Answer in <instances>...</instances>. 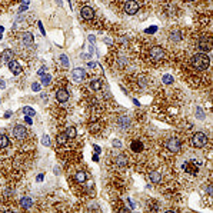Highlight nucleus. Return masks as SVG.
Segmentation results:
<instances>
[{
	"instance_id": "obj_1",
	"label": "nucleus",
	"mask_w": 213,
	"mask_h": 213,
	"mask_svg": "<svg viewBox=\"0 0 213 213\" xmlns=\"http://www.w3.org/2000/svg\"><path fill=\"white\" fill-rule=\"evenodd\" d=\"M210 64V57L206 53H197L192 57V66L196 70H206Z\"/></svg>"
},
{
	"instance_id": "obj_2",
	"label": "nucleus",
	"mask_w": 213,
	"mask_h": 213,
	"mask_svg": "<svg viewBox=\"0 0 213 213\" xmlns=\"http://www.w3.org/2000/svg\"><path fill=\"white\" fill-rule=\"evenodd\" d=\"M207 143V136L202 132H197L192 136V145L195 147H205Z\"/></svg>"
},
{
	"instance_id": "obj_3",
	"label": "nucleus",
	"mask_w": 213,
	"mask_h": 213,
	"mask_svg": "<svg viewBox=\"0 0 213 213\" xmlns=\"http://www.w3.org/2000/svg\"><path fill=\"white\" fill-rule=\"evenodd\" d=\"M149 54H150V59L152 60H155V62H159V60H163V59L166 57V53H165V50H163L160 46L152 47L150 52H149Z\"/></svg>"
},
{
	"instance_id": "obj_4",
	"label": "nucleus",
	"mask_w": 213,
	"mask_h": 213,
	"mask_svg": "<svg viewBox=\"0 0 213 213\" xmlns=\"http://www.w3.org/2000/svg\"><path fill=\"white\" fill-rule=\"evenodd\" d=\"M180 147H182V142L177 137H170L166 142V149L172 153H177L180 150Z\"/></svg>"
},
{
	"instance_id": "obj_5",
	"label": "nucleus",
	"mask_w": 213,
	"mask_h": 213,
	"mask_svg": "<svg viewBox=\"0 0 213 213\" xmlns=\"http://www.w3.org/2000/svg\"><path fill=\"white\" fill-rule=\"evenodd\" d=\"M125 12L127 13V14H130V16L136 14V13L139 12V4H137V2H134V0H129V2H126V4H125Z\"/></svg>"
},
{
	"instance_id": "obj_6",
	"label": "nucleus",
	"mask_w": 213,
	"mask_h": 213,
	"mask_svg": "<svg viewBox=\"0 0 213 213\" xmlns=\"http://www.w3.org/2000/svg\"><path fill=\"white\" fill-rule=\"evenodd\" d=\"M13 136H14L16 139H19V140H21V139H25L26 136H27V130H26L25 126L16 125L14 126V129H13Z\"/></svg>"
},
{
	"instance_id": "obj_7",
	"label": "nucleus",
	"mask_w": 213,
	"mask_h": 213,
	"mask_svg": "<svg viewBox=\"0 0 213 213\" xmlns=\"http://www.w3.org/2000/svg\"><path fill=\"white\" fill-rule=\"evenodd\" d=\"M80 16H82V19H84V20H92L93 16H95V12H93L92 7L84 6V7L80 10Z\"/></svg>"
},
{
	"instance_id": "obj_8",
	"label": "nucleus",
	"mask_w": 213,
	"mask_h": 213,
	"mask_svg": "<svg viewBox=\"0 0 213 213\" xmlns=\"http://www.w3.org/2000/svg\"><path fill=\"white\" fill-rule=\"evenodd\" d=\"M72 76H73V80H75V82H82V80H84V77H86V72H84L83 69L77 67V69L73 70Z\"/></svg>"
},
{
	"instance_id": "obj_9",
	"label": "nucleus",
	"mask_w": 213,
	"mask_h": 213,
	"mask_svg": "<svg viewBox=\"0 0 213 213\" xmlns=\"http://www.w3.org/2000/svg\"><path fill=\"white\" fill-rule=\"evenodd\" d=\"M56 99H57L60 103H64V102L69 100V92L66 89H59L56 92Z\"/></svg>"
},
{
	"instance_id": "obj_10",
	"label": "nucleus",
	"mask_w": 213,
	"mask_h": 213,
	"mask_svg": "<svg viewBox=\"0 0 213 213\" xmlns=\"http://www.w3.org/2000/svg\"><path fill=\"white\" fill-rule=\"evenodd\" d=\"M9 69H10V72H12L13 75H19V73L21 72L20 64H19L16 60H12V62H9Z\"/></svg>"
},
{
	"instance_id": "obj_11",
	"label": "nucleus",
	"mask_w": 213,
	"mask_h": 213,
	"mask_svg": "<svg viewBox=\"0 0 213 213\" xmlns=\"http://www.w3.org/2000/svg\"><path fill=\"white\" fill-rule=\"evenodd\" d=\"M13 56H14L13 52L9 50V49H6V50H3V53H2L0 57H2V62H3V63H9V62H12V60H13Z\"/></svg>"
},
{
	"instance_id": "obj_12",
	"label": "nucleus",
	"mask_w": 213,
	"mask_h": 213,
	"mask_svg": "<svg viewBox=\"0 0 213 213\" xmlns=\"http://www.w3.org/2000/svg\"><path fill=\"white\" fill-rule=\"evenodd\" d=\"M149 179H150L152 183H159L160 180H162V175H160V172H150L149 173Z\"/></svg>"
},
{
	"instance_id": "obj_13",
	"label": "nucleus",
	"mask_w": 213,
	"mask_h": 213,
	"mask_svg": "<svg viewBox=\"0 0 213 213\" xmlns=\"http://www.w3.org/2000/svg\"><path fill=\"white\" fill-rule=\"evenodd\" d=\"M199 49L203 52H209L210 50V42L206 40V39H202L200 42H199Z\"/></svg>"
},
{
	"instance_id": "obj_14",
	"label": "nucleus",
	"mask_w": 213,
	"mask_h": 213,
	"mask_svg": "<svg viewBox=\"0 0 213 213\" xmlns=\"http://www.w3.org/2000/svg\"><path fill=\"white\" fill-rule=\"evenodd\" d=\"M20 205L25 207V209H30L32 206H33V202H32V199L30 197H23L20 200Z\"/></svg>"
},
{
	"instance_id": "obj_15",
	"label": "nucleus",
	"mask_w": 213,
	"mask_h": 213,
	"mask_svg": "<svg viewBox=\"0 0 213 213\" xmlns=\"http://www.w3.org/2000/svg\"><path fill=\"white\" fill-rule=\"evenodd\" d=\"M182 167H183V170H186L188 173H192V175H196L197 173V167H192L190 166V163H188V162L183 163V166Z\"/></svg>"
},
{
	"instance_id": "obj_16",
	"label": "nucleus",
	"mask_w": 213,
	"mask_h": 213,
	"mask_svg": "<svg viewBox=\"0 0 213 213\" xmlns=\"http://www.w3.org/2000/svg\"><path fill=\"white\" fill-rule=\"evenodd\" d=\"M23 42L27 46H32L33 45V36H32V33H23Z\"/></svg>"
},
{
	"instance_id": "obj_17",
	"label": "nucleus",
	"mask_w": 213,
	"mask_h": 213,
	"mask_svg": "<svg viewBox=\"0 0 213 213\" xmlns=\"http://www.w3.org/2000/svg\"><path fill=\"white\" fill-rule=\"evenodd\" d=\"M119 125H120V127H122V129H126V127H129V125H130L129 117L122 116L120 119H119Z\"/></svg>"
},
{
	"instance_id": "obj_18",
	"label": "nucleus",
	"mask_w": 213,
	"mask_h": 213,
	"mask_svg": "<svg viewBox=\"0 0 213 213\" xmlns=\"http://www.w3.org/2000/svg\"><path fill=\"white\" fill-rule=\"evenodd\" d=\"M90 87H92V90H100L102 89V82L99 79H93L92 82H90Z\"/></svg>"
},
{
	"instance_id": "obj_19",
	"label": "nucleus",
	"mask_w": 213,
	"mask_h": 213,
	"mask_svg": "<svg viewBox=\"0 0 213 213\" xmlns=\"http://www.w3.org/2000/svg\"><path fill=\"white\" fill-rule=\"evenodd\" d=\"M76 134H77V132H76V129L73 127V126H69L66 129V136L69 139H73V137H76Z\"/></svg>"
},
{
	"instance_id": "obj_20",
	"label": "nucleus",
	"mask_w": 213,
	"mask_h": 213,
	"mask_svg": "<svg viewBox=\"0 0 213 213\" xmlns=\"http://www.w3.org/2000/svg\"><path fill=\"white\" fill-rule=\"evenodd\" d=\"M116 163H117V166L125 167L126 165H127V157H126V156H117V157H116Z\"/></svg>"
},
{
	"instance_id": "obj_21",
	"label": "nucleus",
	"mask_w": 213,
	"mask_h": 213,
	"mask_svg": "<svg viewBox=\"0 0 213 213\" xmlns=\"http://www.w3.org/2000/svg\"><path fill=\"white\" fill-rule=\"evenodd\" d=\"M7 146H9V137L6 134H0V149H4Z\"/></svg>"
},
{
	"instance_id": "obj_22",
	"label": "nucleus",
	"mask_w": 213,
	"mask_h": 213,
	"mask_svg": "<svg viewBox=\"0 0 213 213\" xmlns=\"http://www.w3.org/2000/svg\"><path fill=\"white\" fill-rule=\"evenodd\" d=\"M56 140H57V145H66V142L69 140V137L66 136V133H60L56 137Z\"/></svg>"
},
{
	"instance_id": "obj_23",
	"label": "nucleus",
	"mask_w": 213,
	"mask_h": 213,
	"mask_svg": "<svg viewBox=\"0 0 213 213\" xmlns=\"http://www.w3.org/2000/svg\"><path fill=\"white\" fill-rule=\"evenodd\" d=\"M76 180L79 182V183H84L86 182V173L82 170H79L77 173H76Z\"/></svg>"
},
{
	"instance_id": "obj_24",
	"label": "nucleus",
	"mask_w": 213,
	"mask_h": 213,
	"mask_svg": "<svg viewBox=\"0 0 213 213\" xmlns=\"http://www.w3.org/2000/svg\"><path fill=\"white\" fill-rule=\"evenodd\" d=\"M182 39H183V34L180 33V32H173L170 34V40H173V42H180Z\"/></svg>"
},
{
	"instance_id": "obj_25",
	"label": "nucleus",
	"mask_w": 213,
	"mask_h": 213,
	"mask_svg": "<svg viewBox=\"0 0 213 213\" xmlns=\"http://www.w3.org/2000/svg\"><path fill=\"white\" fill-rule=\"evenodd\" d=\"M132 150L133 152H142L143 150V145L142 142H132Z\"/></svg>"
},
{
	"instance_id": "obj_26",
	"label": "nucleus",
	"mask_w": 213,
	"mask_h": 213,
	"mask_svg": "<svg viewBox=\"0 0 213 213\" xmlns=\"http://www.w3.org/2000/svg\"><path fill=\"white\" fill-rule=\"evenodd\" d=\"M23 113H25V114H27V116H34V114H36V112H34L33 109H32V107H27V106H26V107H23Z\"/></svg>"
},
{
	"instance_id": "obj_27",
	"label": "nucleus",
	"mask_w": 213,
	"mask_h": 213,
	"mask_svg": "<svg viewBox=\"0 0 213 213\" xmlns=\"http://www.w3.org/2000/svg\"><path fill=\"white\" fill-rule=\"evenodd\" d=\"M50 80H52V76L50 75H45L42 77V84H43V86H47V84L50 83Z\"/></svg>"
},
{
	"instance_id": "obj_28",
	"label": "nucleus",
	"mask_w": 213,
	"mask_h": 213,
	"mask_svg": "<svg viewBox=\"0 0 213 213\" xmlns=\"http://www.w3.org/2000/svg\"><path fill=\"white\" fill-rule=\"evenodd\" d=\"M42 145H43V146H49V145H50V139H49L47 134L42 136Z\"/></svg>"
},
{
	"instance_id": "obj_29",
	"label": "nucleus",
	"mask_w": 213,
	"mask_h": 213,
	"mask_svg": "<svg viewBox=\"0 0 213 213\" xmlns=\"http://www.w3.org/2000/svg\"><path fill=\"white\" fill-rule=\"evenodd\" d=\"M173 82V77H172L170 75H166V76H163V83L165 84H169Z\"/></svg>"
},
{
	"instance_id": "obj_30",
	"label": "nucleus",
	"mask_w": 213,
	"mask_h": 213,
	"mask_svg": "<svg viewBox=\"0 0 213 213\" xmlns=\"http://www.w3.org/2000/svg\"><path fill=\"white\" fill-rule=\"evenodd\" d=\"M60 60H62L63 66L69 67V60H67V57H66V56H64V54H62V56H60Z\"/></svg>"
},
{
	"instance_id": "obj_31",
	"label": "nucleus",
	"mask_w": 213,
	"mask_h": 213,
	"mask_svg": "<svg viewBox=\"0 0 213 213\" xmlns=\"http://www.w3.org/2000/svg\"><path fill=\"white\" fill-rule=\"evenodd\" d=\"M32 90H33V92H39V90H40V84H39V83H33V84H32Z\"/></svg>"
},
{
	"instance_id": "obj_32",
	"label": "nucleus",
	"mask_w": 213,
	"mask_h": 213,
	"mask_svg": "<svg viewBox=\"0 0 213 213\" xmlns=\"http://www.w3.org/2000/svg\"><path fill=\"white\" fill-rule=\"evenodd\" d=\"M45 72H46V67L43 66V67H40V69H39V72H37V73H39V75H40V76H43V75H45Z\"/></svg>"
},
{
	"instance_id": "obj_33",
	"label": "nucleus",
	"mask_w": 213,
	"mask_h": 213,
	"mask_svg": "<svg viewBox=\"0 0 213 213\" xmlns=\"http://www.w3.org/2000/svg\"><path fill=\"white\" fill-rule=\"evenodd\" d=\"M113 146H116V147H122V143L119 142V140H113Z\"/></svg>"
},
{
	"instance_id": "obj_34",
	"label": "nucleus",
	"mask_w": 213,
	"mask_h": 213,
	"mask_svg": "<svg viewBox=\"0 0 213 213\" xmlns=\"http://www.w3.org/2000/svg\"><path fill=\"white\" fill-rule=\"evenodd\" d=\"M39 29H40V32H42V34H46V32H45V29H43V25L39 21Z\"/></svg>"
},
{
	"instance_id": "obj_35",
	"label": "nucleus",
	"mask_w": 213,
	"mask_h": 213,
	"mask_svg": "<svg viewBox=\"0 0 213 213\" xmlns=\"http://www.w3.org/2000/svg\"><path fill=\"white\" fill-rule=\"evenodd\" d=\"M93 149H95V152H96V153H100V147L97 146V145H93Z\"/></svg>"
},
{
	"instance_id": "obj_36",
	"label": "nucleus",
	"mask_w": 213,
	"mask_h": 213,
	"mask_svg": "<svg viewBox=\"0 0 213 213\" xmlns=\"http://www.w3.org/2000/svg\"><path fill=\"white\" fill-rule=\"evenodd\" d=\"M87 66L90 67V69H93V67H96L97 64H96V63H93V62H89V63H87Z\"/></svg>"
},
{
	"instance_id": "obj_37",
	"label": "nucleus",
	"mask_w": 213,
	"mask_h": 213,
	"mask_svg": "<svg viewBox=\"0 0 213 213\" xmlns=\"http://www.w3.org/2000/svg\"><path fill=\"white\" fill-rule=\"evenodd\" d=\"M197 113H199V114H197V117H199V119H203V113H202L200 109H197Z\"/></svg>"
},
{
	"instance_id": "obj_38",
	"label": "nucleus",
	"mask_w": 213,
	"mask_h": 213,
	"mask_svg": "<svg viewBox=\"0 0 213 213\" xmlns=\"http://www.w3.org/2000/svg\"><path fill=\"white\" fill-rule=\"evenodd\" d=\"M153 32H156V27H150L146 30V33H153Z\"/></svg>"
},
{
	"instance_id": "obj_39",
	"label": "nucleus",
	"mask_w": 213,
	"mask_h": 213,
	"mask_svg": "<svg viewBox=\"0 0 213 213\" xmlns=\"http://www.w3.org/2000/svg\"><path fill=\"white\" fill-rule=\"evenodd\" d=\"M6 87V83H4L3 80H0V89H4Z\"/></svg>"
},
{
	"instance_id": "obj_40",
	"label": "nucleus",
	"mask_w": 213,
	"mask_h": 213,
	"mask_svg": "<svg viewBox=\"0 0 213 213\" xmlns=\"http://www.w3.org/2000/svg\"><path fill=\"white\" fill-rule=\"evenodd\" d=\"M10 114H12V112H6V113H4V119H9Z\"/></svg>"
},
{
	"instance_id": "obj_41",
	"label": "nucleus",
	"mask_w": 213,
	"mask_h": 213,
	"mask_svg": "<svg viewBox=\"0 0 213 213\" xmlns=\"http://www.w3.org/2000/svg\"><path fill=\"white\" fill-rule=\"evenodd\" d=\"M26 123H27V125H32V119H30L29 116L26 117Z\"/></svg>"
},
{
	"instance_id": "obj_42",
	"label": "nucleus",
	"mask_w": 213,
	"mask_h": 213,
	"mask_svg": "<svg viewBox=\"0 0 213 213\" xmlns=\"http://www.w3.org/2000/svg\"><path fill=\"white\" fill-rule=\"evenodd\" d=\"M60 173V169L59 167H54V175H59Z\"/></svg>"
},
{
	"instance_id": "obj_43",
	"label": "nucleus",
	"mask_w": 213,
	"mask_h": 213,
	"mask_svg": "<svg viewBox=\"0 0 213 213\" xmlns=\"http://www.w3.org/2000/svg\"><path fill=\"white\" fill-rule=\"evenodd\" d=\"M42 180H43V176H42V175H39V176H37V182H42Z\"/></svg>"
},
{
	"instance_id": "obj_44",
	"label": "nucleus",
	"mask_w": 213,
	"mask_h": 213,
	"mask_svg": "<svg viewBox=\"0 0 213 213\" xmlns=\"http://www.w3.org/2000/svg\"><path fill=\"white\" fill-rule=\"evenodd\" d=\"M93 162H99V156H95V157H93Z\"/></svg>"
},
{
	"instance_id": "obj_45",
	"label": "nucleus",
	"mask_w": 213,
	"mask_h": 213,
	"mask_svg": "<svg viewBox=\"0 0 213 213\" xmlns=\"http://www.w3.org/2000/svg\"><path fill=\"white\" fill-rule=\"evenodd\" d=\"M207 193H209V195H212V186H209V188H207Z\"/></svg>"
},
{
	"instance_id": "obj_46",
	"label": "nucleus",
	"mask_w": 213,
	"mask_h": 213,
	"mask_svg": "<svg viewBox=\"0 0 213 213\" xmlns=\"http://www.w3.org/2000/svg\"><path fill=\"white\" fill-rule=\"evenodd\" d=\"M56 2L59 3V6H62V0H56Z\"/></svg>"
},
{
	"instance_id": "obj_47",
	"label": "nucleus",
	"mask_w": 213,
	"mask_h": 213,
	"mask_svg": "<svg viewBox=\"0 0 213 213\" xmlns=\"http://www.w3.org/2000/svg\"><path fill=\"white\" fill-rule=\"evenodd\" d=\"M188 2H195V0H188Z\"/></svg>"
}]
</instances>
